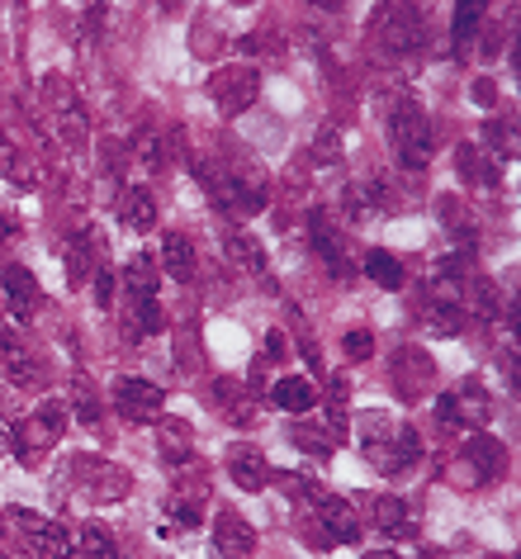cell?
Instances as JSON below:
<instances>
[{
  "label": "cell",
  "instance_id": "1",
  "mask_svg": "<svg viewBox=\"0 0 521 559\" xmlns=\"http://www.w3.org/2000/svg\"><path fill=\"white\" fill-rule=\"evenodd\" d=\"M360 451L379 474L399 479V474H407L422 460V441L407 423H389L384 413H365L360 417Z\"/></svg>",
  "mask_w": 521,
  "mask_h": 559
},
{
  "label": "cell",
  "instance_id": "2",
  "mask_svg": "<svg viewBox=\"0 0 521 559\" xmlns=\"http://www.w3.org/2000/svg\"><path fill=\"white\" fill-rule=\"evenodd\" d=\"M67 431V408L58 399H44L34 413H24L15 427H10V451H15L24 465H38V455H48L52 445L62 441Z\"/></svg>",
  "mask_w": 521,
  "mask_h": 559
},
{
  "label": "cell",
  "instance_id": "3",
  "mask_svg": "<svg viewBox=\"0 0 521 559\" xmlns=\"http://www.w3.org/2000/svg\"><path fill=\"white\" fill-rule=\"evenodd\" d=\"M389 143L407 171H422V166L431 162V123L413 100L389 109Z\"/></svg>",
  "mask_w": 521,
  "mask_h": 559
},
{
  "label": "cell",
  "instance_id": "4",
  "mask_svg": "<svg viewBox=\"0 0 521 559\" xmlns=\"http://www.w3.org/2000/svg\"><path fill=\"white\" fill-rule=\"evenodd\" d=\"M304 536L322 545V550H332V545H356L365 531L342 498H313V512L304 516Z\"/></svg>",
  "mask_w": 521,
  "mask_h": 559
},
{
  "label": "cell",
  "instance_id": "5",
  "mask_svg": "<svg viewBox=\"0 0 521 559\" xmlns=\"http://www.w3.org/2000/svg\"><path fill=\"white\" fill-rule=\"evenodd\" d=\"M502 465H507L502 445L488 441V437H474V441L455 455V465H450V479H455L460 488H484L488 479H498Z\"/></svg>",
  "mask_w": 521,
  "mask_h": 559
},
{
  "label": "cell",
  "instance_id": "6",
  "mask_svg": "<svg viewBox=\"0 0 521 559\" xmlns=\"http://www.w3.org/2000/svg\"><path fill=\"white\" fill-rule=\"evenodd\" d=\"M308 247L322 257V265L336 275V280H351L356 275V261L346 257V237H342V223H332L328 209H313L308 214Z\"/></svg>",
  "mask_w": 521,
  "mask_h": 559
},
{
  "label": "cell",
  "instance_id": "7",
  "mask_svg": "<svg viewBox=\"0 0 521 559\" xmlns=\"http://www.w3.org/2000/svg\"><path fill=\"white\" fill-rule=\"evenodd\" d=\"M209 95H214V105L223 115H247L261 95V72L257 67H223V72H214V81H209Z\"/></svg>",
  "mask_w": 521,
  "mask_h": 559
},
{
  "label": "cell",
  "instance_id": "8",
  "mask_svg": "<svg viewBox=\"0 0 521 559\" xmlns=\"http://www.w3.org/2000/svg\"><path fill=\"white\" fill-rule=\"evenodd\" d=\"M115 408L129 417V423H162L166 389L143 380V374H123V380H115Z\"/></svg>",
  "mask_w": 521,
  "mask_h": 559
},
{
  "label": "cell",
  "instance_id": "9",
  "mask_svg": "<svg viewBox=\"0 0 521 559\" xmlns=\"http://www.w3.org/2000/svg\"><path fill=\"white\" fill-rule=\"evenodd\" d=\"M379 38H384L389 52H413V48H422V38H427V15H417V10H407V5L379 10Z\"/></svg>",
  "mask_w": 521,
  "mask_h": 559
},
{
  "label": "cell",
  "instance_id": "10",
  "mask_svg": "<svg viewBox=\"0 0 521 559\" xmlns=\"http://www.w3.org/2000/svg\"><path fill=\"white\" fill-rule=\"evenodd\" d=\"M10 516L20 522L34 559H62L67 550H72V531H67L62 522H48V516H34V512H10Z\"/></svg>",
  "mask_w": 521,
  "mask_h": 559
},
{
  "label": "cell",
  "instance_id": "11",
  "mask_svg": "<svg viewBox=\"0 0 521 559\" xmlns=\"http://www.w3.org/2000/svg\"><path fill=\"white\" fill-rule=\"evenodd\" d=\"M0 295H5V309L20 318V323H34V313H38V280L29 265H20V261H10L5 271H0Z\"/></svg>",
  "mask_w": 521,
  "mask_h": 559
},
{
  "label": "cell",
  "instance_id": "12",
  "mask_svg": "<svg viewBox=\"0 0 521 559\" xmlns=\"http://www.w3.org/2000/svg\"><path fill=\"white\" fill-rule=\"evenodd\" d=\"M62 257H67V280H72V285H91L95 271L109 265L105 261V237L95 233V228H81L72 242H67Z\"/></svg>",
  "mask_w": 521,
  "mask_h": 559
},
{
  "label": "cell",
  "instance_id": "13",
  "mask_svg": "<svg viewBox=\"0 0 521 559\" xmlns=\"http://www.w3.org/2000/svg\"><path fill=\"white\" fill-rule=\"evenodd\" d=\"M431 374H436V366H431V356H422V346H403V352L393 356V389H399V399H407V403H417L427 394Z\"/></svg>",
  "mask_w": 521,
  "mask_h": 559
},
{
  "label": "cell",
  "instance_id": "14",
  "mask_svg": "<svg viewBox=\"0 0 521 559\" xmlns=\"http://www.w3.org/2000/svg\"><path fill=\"white\" fill-rule=\"evenodd\" d=\"M214 550L218 559H251V550H257V531H251V522L242 512H218L214 516Z\"/></svg>",
  "mask_w": 521,
  "mask_h": 559
},
{
  "label": "cell",
  "instance_id": "15",
  "mask_svg": "<svg viewBox=\"0 0 521 559\" xmlns=\"http://www.w3.org/2000/svg\"><path fill=\"white\" fill-rule=\"evenodd\" d=\"M228 474H233L237 488H247V493H261V488L271 484V465H265V455L257 451V445H247V441H237L228 451Z\"/></svg>",
  "mask_w": 521,
  "mask_h": 559
},
{
  "label": "cell",
  "instance_id": "16",
  "mask_svg": "<svg viewBox=\"0 0 521 559\" xmlns=\"http://www.w3.org/2000/svg\"><path fill=\"white\" fill-rule=\"evenodd\" d=\"M0 370H5L15 384H34L38 380V366H34L29 346H24L20 332L5 328V323H0Z\"/></svg>",
  "mask_w": 521,
  "mask_h": 559
},
{
  "label": "cell",
  "instance_id": "17",
  "mask_svg": "<svg viewBox=\"0 0 521 559\" xmlns=\"http://www.w3.org/2000/svg\"><path fill=\"white\" fill-rule=\"evenodd\" d=\"M223 251H228V261L242 275H257L261 285H275L271 271H265V251H261V242L251 233H228V237H223Z\"/></svg>",
  "mask_w": 521,
  "mask_h": 559
},
{
  "label": "cell",
  "instance_id": "18",
  "mask_svg": "<svg viewBox=\"0 0 521 559\" xmlns=\"http://www.w3.org/2000/svg\"><path fill=\"white\" fill-rule=\"evenodd\" d=\"M119 218L129 223L133 233H152L157 228V194H152L147 186H129L119 194Z\"/></svg>",
  "mask_w": 521,
  "mask_h": 559
},
{
  "label": "cell",
  "instance_id": "19",
  "mask_svg": "<svg viewBox=\"0 0 521 559\" xmlns=\"http://www.w3.org/2000/svg\"><path fill=\"white\" fill-rule=\"evenodd\" d=\"M271 403L285 413H313L318 408V384H308V374H285L271 384Z\"/></svg>",
  "mask_w": 521,
  "mask_h": 559
},
{
  "label": "cell",
  "instance_id": "20",
  "mask_svg": "<svg viewBox=\"0 0 521 559\" xmlns=\"http://www.w3.org/2000/svg\"><path fill=\"white\" fill-rule=\"evenodd\" d=\"M157 265H162V271L171 275V280H180V285H190V280H194V265H200V261H194V242H190V237H180V233H166V237H162Z\"/></svg>",
  "mask_w": 521,
  "mask_h": 559
},
{
  "label": "cell",
  "instance_id": "21",
  "mask_svg": "<svg viewBox=\"0 0 521 559\" xmlns=\"http://www.w3.org/2000/svg\"><path fill=\"white\" fill-rule=\"evenodd\" d=\"M450 399H455L460 427H484L493 417V399H488V389H478V384H464L460 394H450Z\"/></svg>",
  "mask_w": 521,
  "mask_h": 559
},
{
  "label": "cell",
  "instance_id": "22",
  "mask_svg": "<svg viewBox=\"0 0 521 559\" xmlns=\"http://www.w3.org/2000/svg\"><path fill=\"white\" fill-rule=\"evenodd\" d=\"M123 289H129V299L157 295V257H147V251L129 257V265H123Z\"/></svg>",
  "mask_w": 521,
  "mask_h": 559
},
{
  "label": "cell",
  "instance_id": "23",
  "mask_svg": "<svg viewBox=\"0 0 521 559\" xmlns=\"http://www.w3.org/2000/svg\"><path fill=\"white\" fill-rule=\"evenodd\" d=\"M360 271L370 275L375 285H384V289H403V261L393 257V251H384V247H370V251H365Z\"/></svg>",
  "mask_w": 521,
  "mask_h": 559
},
{
  "label": "cell",
  "instance_id": "24",
  "mask_svg": "<svg viewBox=\"0 0 521 559\" xmlns=\"http://www.w3.org/2000/svg\"><path fill=\"white\" fill-rule=\"evenodd\" d=\"M86 474H95V484H91V498H100V502H115V498H123L129 493V474L123 469H115V465H105V460H86L81 465Z\"/></svg>",
  "mask_w": 521,
  "mask_h": 559
},
{
  "label": "cell",
  "instance_id": "25",
  "mask_svg": "<svg viewBox=\"0 0 521 559\" xmlns=\"http://www.w3.org/2000/svg\"><path fill=\"white\" fill-rule=\"evenodd\" d=\"M72 550H76L81 559H123L119 545L109 540L105 526H81V536H72Z\"/></svg>",
  "mask_w": 521,
  "mask_h": 559
},
{
  "label": "cell",
  "instance_id": "26",
  "mask_svg": "<svg viewBox=\"0 0 521 559\" xmlns=\"http://www.w3.org/2000/svg\"><path fill=\"white\" fill-rule=\"evenodd\" d=\"M375 522H379V531H389V536H407V526H413V512H407L403 498L384 493V498H375Z\"/></svg>",
  "mask_w": 521,
  "mask_h": 559
},
{
  "label": "cell",
  "instance_id": "27",
  "mask_svg": "<svg viewBox=\"0 0 521 559\" xmlns=\"http://www.w3.org/2000/svg\"><path fill=\"white\" fill-rule=\"evenodd\" d=\"M129 309H133V328H138V337H157V332H162V304H157V295L129 299Z\"/></svg>",
  "mask_w": 521,
  "mask_h": 559
},
{
  "label": "cell",
  "instance_id": "28",
  "mask_svg": "<svg viewBox=\"0 0 521 559\" xmlns=\"http://www.w3.org/2000/svg\"><path fill=\"white\" fill-rule=\"evenodd\" d=\"M289 437H294V445H304V451H313V455H332V431H322L318 423H294Z\"/></svg>",
  "mask_w": 521,
  "mask_h": 559
},
{
  "label": "cell",
  "instance_id": "29",
  "mask_svg": "<svg viewBox=\"0 0 521 559\" xmlns=\"http://www.w3.org/2000/svg\"><path fill=\"white\" fill-rule=\"evenodd\" d=\"M484 15H488V5H460L455 10V48L474 44V29L484 24Z\"/></svg>",
  "mask_w": 521,
  "mask_h": 559
},
{
  "label": "cell",
  "instance_id": "30",
  "mask_svg": "<svg viewBox=\"0 0 521 559\" xmlns=\"http://www.w3.org/2000/svg\"><path fill=\"white\" fill-rule=\"evenodd\" d=\"M342 356L346 360H370L375 356V337L365 328H351L346 337H342Z\"/></svg>",
  "mask_w": 521,
  "mask_h": 559
},
{
  "label": "cell",
  "instance_id": "31",
  "mask_svg": "<svg viewBox=\"0 0 521 559\" xmlns=\"http://www.w3.org/2000/svg\"><path fill=\"white\" fill-rule=\"evenodd\" d=\"M313 157H318L322 166H328V162H336V157H342V133H336V129H332V123H328V129H322V133H318V147H313Z\"/></svg>",
  "mask_w": 521,
  "mask_h": 559
},
{
  "label": "cell",
  "instance_id": "32",
  "mask_svg": "<svg viewBox=\"0 0 521 559\" xmlns=\"http://www.w3.org/2000/svg\"><path fill=\"white\" fill-rule=\"evenodd\" d=\"M95 304H100V309H115V265H100V271H95Z\"/></svg>",
  "mask_w": 521,
  "mask_h": 559
},
{
  "label": "cell",
  "instance_id": "33",
  "mask_svg": "<svg viewBox=\"0 0 521 559\" xmlns=\"http://www.w3.org/2000/svg\"><path fill=\"white\" fill-rule=\"evenodd\" d=\"M346 399H351V384H346V374H328V413H336V417H342Z\"/></svg>",
  "mask_w": 521,
  "mask_h": 559
},
{
  "label": "cell",
  "instance_id": "34",
  "mask_svg": "<svg viewBox=\"0 0 521 559\" xmlns=\"http://www.w3.org/2000/svg\"><path fill=\"white\" fill-rule=\"evenodd\" d=\"M76 417L86 427H100V413H95V399H91V389H76Z\"/></svg>",
  "mask_w": 521,
  "mask_h": 559
},
{
  "label": "cell",
  "instance_id": "35",
  "mask_svg": "<svg viewBox=\"0 0 521 559\" xmlns=\"http://www.w3.org/2000/svg\"><path fill=\"white\" fill-rule=\"evenodd\" d=\"M436 417H441V427H460V417H455V399L441 394V403H436Z\"/></svg>",
  "mask_w": 521,
  "mask_h": 559
},
{
  "label": "cell",
  "instance_id": "36",
  "mask_svg": "<svg viewBox=\"0 0 521 559\" xmlns=\"http://www.w3.org/2000/svg\"><path fill=\"white\" fill-rule=\"evenodd\" d=\"M15 237H20L15 214H0V242H15Z\"/></svg>",
  "mask_w": 521,
  "mask_h": 559
},
{
  "label": "cell",
  "instance_id": "37",
  "mask_svg": "<svg viewBox=\"0 0 521 559\" xmlns=\"http://www.w3.org/2000/svg\"><path fill=\"white\" fill-rule=\"evenodd\" d=\"M265 356H271V360L285 356V342H280V332H271V337H265Z\"/></svg>",
  "mask_w": 521,
  "mask_h": 559
},
{
  "label": "cell",
  "instance_id": "38",
  "mask_svg": "<svg viewBox=\"0 0 521 559\" xmlns=\"http://www.w3.org/2000/svg\"><path fill=\"white\" fill-rule=\"evenodd\" d=\"M10 162H15V152H10V143H5V133H0V176L10 171Z\"/></svg>",
  "mask_w": 521,
  "mask_h": 559
},
{
  "label": "cell",
  "instance_id": "39",
  "mask_svg": "<svg viewBox=\"0 0 521 559\" xmlns=\"http://www.w3.org/2000/svg\"><path fill=\"white\" fill-rule=\"evenodd\" d=\"M365 559H399V555H393V550H375V555H365Z\"/></svg>",
  "mask_w": 521,
  "mask_h": 559
},
{
  "label": "cell",
  "instance_id": "40",
  "mask_svg": "<svg viewBox=\"0 0 521 559\" xmlns=\"http://www.w3.org/2000/svg\"><path fill=\"white\" fill-rule=\"evenodd\" d=\"M62 559H81V555H76V550H67V555H62Z\"/></svg>",
  "mask_w": 521,
  "mask_h": 559
}]
</instances>
